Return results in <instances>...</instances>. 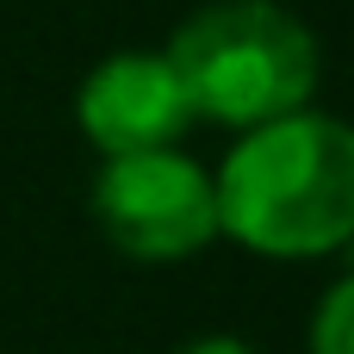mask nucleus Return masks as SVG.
Here are the masks:
<instances>
[{
	"label": "nucleus",
	"instance_id": "7ed1b4c3",
	"mask_svg": "<svg viewBox=\"0 0 354 354\" xmlns=\"http://www.w3.org/2000/svg\"><path fill=\"white\" fill-rule=\"evenodd\" d=\"M93 218L131 261H187L218 236V187L174 143L106 156L93 174Z\"/></svg>",
	"mask_w": 354,
	"mask_h": 354
},
{
	"label": "nucleus",
	"instance_id": "39448f33",
	"mask_svg": "<svg viewBox=\"0 0 354 354\" xmlns=\"http://www.w3.org/2000/svg\"><path fill=\"white\" fill-rule=\"evenodd\" d=\"M311 354H354V274L324 292L317 324H311Z\"/></svg>",
	"mask_w": 354,
	"mask_h": 354
},
{
	"label": "nucleus",
	"instance_id": "423d86ee",
	"mask_svg": "<svg viewBox=\"0 0 354 354\" xmlns=\"http://www.w3.org/2000/svg\"><path fill=\"white\" fill-rule=\"evenodd\" d=\"M174 354H255L249 342H236V336H199V342H187V348Z\"/></svg>",
	"mask_w": 354,
	"mask_h": 354
},
{
	"label": "nucleus",
	"instance_id": "f257e3e1",
	"mask_svg": "<svg viewBox=\"0 0 354 354\" xmlns=\"http://www.w3.org/2000/svg\"><path fill=\"white\" fill-rule=\"evenodd\" d=\"M218 236L274 261H311L354 236V124L280 112L218 168Z\"/></svg>",
	"mask_w": 354,
	"mask_h": 354
},
{
	"label": "nucleus",
	"instance_id": "f03ea898",
	"mask_svg": "<svg viewBox=\"0 0 354 354\" xmlns=\"http://www.w3.org/2000/svg\"><path fill=\"white\" fill-rule=\"evenodd\" d=\"M168 62L193 100V118L236 131L299 112L317 93V37L305 19H292L274 0L199 6L174 31Z\"/></svg>",
	"mask_w": 354,
	"mask_h": 354
},
{
	"label": "nucleus",
	"instance_id": "20e7f679",
	"mask_svg": "<svg viewBox=\"0 0 354 354\" xmlns=\"http://www.w3.org/2000/svg\"><path fill=\"white\" fill-rule=\"evenodd\" d=\"M75 118L100 156H137L180 143V131L193 124V100L168 50H118L81 81Z\"/></svg>",
	"mask_w": 354,
	"mask_h": 354
}]
</instances>
